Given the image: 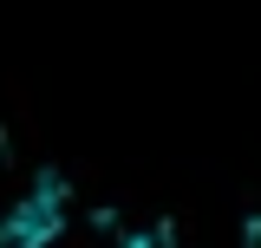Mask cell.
Instances as JSON below:
<instances>
[{
	"label": "cell",
	"mask_w": 261,
	"mask_h": 248,
	"mask_svg": "<svg viewBox=\"0 0 261 248\" xmlns=\"http://www.w3.org/2000/svg\"><path fill=\"white\" fill-rule=\"evenodd\" d=\"M65 235V189L39 177L27 196H13L0 209V248H53Z\"/></svg>",
	"instance_id": "1"
}]
</instances>
